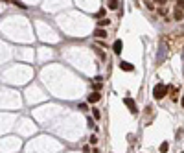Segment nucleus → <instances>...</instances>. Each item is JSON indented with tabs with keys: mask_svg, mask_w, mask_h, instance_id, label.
Instances as JSON below:
<instances>
[{
	"mask_svg": "<svg viewBox=\"0 0 184 153\" xmlns=\"http://www.w3.org/2000/svg\"><path fill=\"white\" fill-rule=\"evenodd\" d=\"M166 94H168V87H166L164 83H156V85H155V89H153V96H155V100H162Z\"/></svg>",
	"mask_w": 184,
	"mask_h": 153,
	"instance_id": "nucleus-1",
	"label": "nucleus"
},
{
	"mask_svg": "<svg viewBox=\"0 0 184 153\" xmlns=\"http://www.w3.org/2000/svg\"><path fill=\"white\" fill-rule=\"evenodd\" d=\"M123 103L129 107V111H131L133 115H136V111H138V109H136V101H134L133 98H123Z\"/></svg>",
	"mask_w": 184,
	"mask_h": 153,
	"instance_id": "nucleus-2",
	"label": "nucleus"
},
{
	"mask_svg": "<svg viewBox=\"0 0 184 153\" xmlns=\"http://www.w3.org/2000/svg\"><path fill=\"white\" fill-rule=\"evenodd\" d=\"M112 50H114V54H116V55H120V54H122V50H123V42H122L120 39H118V41H114Z\"/></svg>",
	"mask_w": 184,
	"mask_h": 153,
	"instance_id": "nucleus-3",
	"label": "nucleus"
},
{
	"mask_svg": "<svg viewBox=\"0 0 184 153\" xmlns=\"http://www.w3.org/2000/svg\"><path fill=\"white\" fill-rule=\"evenodd\" d=\"M100 98H101V94H100L98 91L90 92V94H88V103H96V101H100Z\"/></svg>",
	"mask_w": 184,
	"mask_h": 153,
	"instance_id": "nucleus-4",
	"label": "nucleus"
},
{
	"mask_svg": "<svg viewBox=\"0 0 184 153\" xmlns=\"http://www.w3.org/2000/svg\"><path fill=\"white\" fill-rule=\"evenodd\" d=\"M120 68H122L123 72H133V65L127 63V61H122V63H120Z\"/></svg>",
	"mask_w": 184,
	"mask_h": 153,
	"instance_id": "nucleus-5",
	"label": "nucleus"
},
{
	"mask_svg": "<svg viewBox=\"0 0 184 153\" xmlns=\"http://www.w3.org/2000/svg\"><path fill=\"white\" fill-rule=\"evenodd\" d=\"M94 37H98V39H105V37H107V30H103V28H98V30L94 32Z\"/></svg>",
	"mask_w": 184,
	"mask_h": 153,
	"instance_id": "nucleus-6",
	"label": "nucleus"
},
{
	"mask_svg": "<svg viewBox=\"0 0 184 153\" xmlns=\"http://www.w3.org/2000/svg\"><path fill=\"white\" fill-rule=\"evenodd\" d=\"M173 18L177 20V22H179V20H182V18H184V11H182V9H175V15H173Z\"/></svg>",
	"mask_w": 184,
	"mask_h": 153,
	"instance_id": "nucleus-7",
	"label": "nucleus"
},
{
	"mask_svg": "<svg viewBox=\"0 0 184 153\" xmlns=\"http://www.w3.org/2000/svg\"><path fill=\"white\" fill-rule=\"evenodd\" d=\"M109 24H110L109 18H100V20H98V28H105V26H109Z\"/></svg>",
	"mask_w": 184,
	"mask_h": 153,
	"instance_id": "nucleus-8",
	"label": "nucleus"
},
{
	"mask_svg": "<svg viewBox=\"0 0 184 153\" xmlns=\"http://www.w3.org/2000/svg\"><path fill=\"white\" fill-rule=\"evenodd\" d=\"M118 6H120L118 0H109V9H118Z\"/></svg>",
	"mask_w": 184,
	"mask_h": 153,
	"instance_id": "nucleus-9",
	"label": "nucleus"
},
{
	"mask_svg": "<svg viewBox=\"0 0 184 153\" xmlns=\"http://www.w3.org/2000/svg\"><path fill=\"white\" fill-rule=\"evenodd\" d=\"M158 149H160V153H166V151L169 149V144H168V142H162V144H160V148H158Z\"/></svg>",
	"mask_w": 184,
	"mask_h": 153,
	"instance_id": "nucleus-10",
	"label": "nucleus"
},
{
	"mask_svg": "<svg viewBox=\"0 0 184 153\" xmlns=\"http://www.w3.org/2000/svg\"><path fill=\"white\" fill-rule=\"evenodd\" d=\"M92 115H94V118H96V120H100V118H101V115H100V109H92Z\"/></svg>",
	"mask_w": 184,
	"mask_h": 153,
	"instance_id": "nucleus-11",
	"label": "nucleus"
},
{
	"mask_svg": "<svg viewBox=\"0 0 184 153\" xmlns=\"http://www.w3.org/2000/svg\"><path fill=\"white\" fill-rule=\"evenodd\" d=\"M184 8V0H177V4H175V9H182Z\"/></svg>",
	"mask_w": 184,
	"mask_h": 153,
	"instance_id": "nucleus-12",
	"label": "nucleus"
},
{
	"mask_svg": "<svg viewBox=\"0 0 184 153\" xmlns=\"http://www.w3.org/2000/svg\"><path fill=\"white\" fill-rule=\"evenodd\" d=\"M15 6H17V8H20V9H26V6L22 4V2H18V0H15Z\"/></svg>",
	"mask_w": 184,
	"mask_h": 153,
	"instance_id": "nucleus-13",
	"label": "nucleus"
},
{
	"mask_svg": "<svg viewBox=\"0 0 184 153\" xmlns=\"http://www.w3.org/2000/svg\"><path fill=\"white\" fill-rule=\"evenodd\" d=\"M90 144H92V146H96V144H98V138H96L94 135H92V137H90Z\"/></svg>",
	"mask_w": 184,
	"mask_h": 153,
	"instance_id": "nucleus-14",
	"label": "nucleus"
},
{
	"mask_svg": "<svg viewBox=\"0 0 184 153\" xmlns=\"http://www.w3.org/2000/svg\"><path fill=\"white\" fill-rule=\"evenodd\" d=\"M156 2H158V4H164V2H166V0H156Z\"/></svg>",
	"mask_w": 184,
	"mask_h": 153,
	"instance_id": "nucleus-15",
	"label": "nucleus"
},
{
	"mask_svg": "<svg viewBox=\"0 0 184 153\" xmlns=\"http://www.w3.org/2000/svg\"><path fill=\"white\" fill-rule=\"evenodd\" d=\"M180 103H182V107H184V96H182V101H180Z\"/></svg>",
	"mask_w": 184,
	"mask_h": 153,
	"instance_id": "nucleus-16",
	"label": "nucleus"
},
{
	"mask_svg": "<svg viewBox=\"0 0 184 153\" xmlns=\"http://www.w3.org/2000/svg\"><path fill=\"white\" fill-rule=\"evenodd\" d=\"M182 153H184V151H182Z\"/></svg>",
	"mask_w": 184,
	"mask_h": 153,
	"instance_id": "nucleus-17",
	"label": "nucleus"
}]
</instances>
